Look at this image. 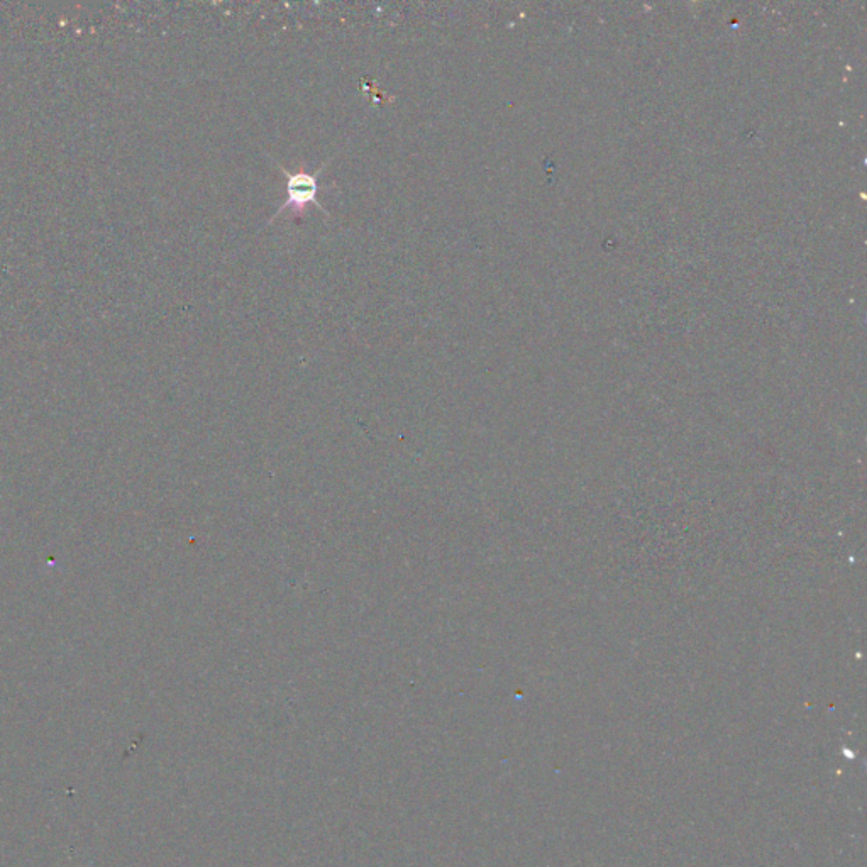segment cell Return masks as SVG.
Instances as JSON below:
<instances>
[{
  "instance_id": "6da1fadb",
  "label": "cell",
  "mask_w": 867,
  "mask_h": 867,
  "mask_svg": "<svg viewBox=\"0 0 867 867\" xmlns=\"http://www.w3.org/2000/svg\"><path fill=\"white\" fill-rule=\"evenodd\" d=\"M275 163H277V161H275ZM327 163H329V161H327ZM327 163H324V165H322L317 172L312 173V175L305 172L290 173L287 168H283L282 165H278L277 163V166H280V170H282V172L285 173V177H287V200L278 207L277 212L273 214V217H271L268 224L275 221L278 214H283V212L290 209V207H292V210H302L305 209L307 205H315L317 209L326 212L324 207H322L321 202H319V192H321L324 187L331 188L332 185H324V187H322L321 183H319V175H321L322 170L326 168Z\"/></svg>"
}]
</instances>
